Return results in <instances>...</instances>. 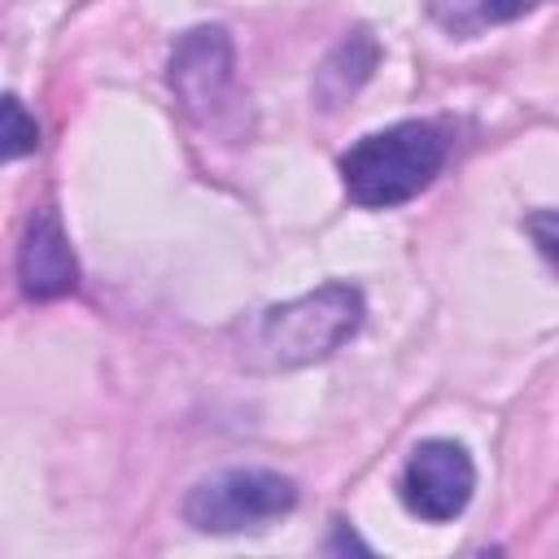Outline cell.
Masks as SVG:
<instances>
[{
  "label": "cell",
  "instance_id": "3",
  "mask_svg": "<svg viewBox=\"0 0 559 559\" xmlns=\"http://www.w3.org/2000/svg\"><path fill=\"white\" fill-rule=\"evenodd\" d=\"M297 507V485L266 467H227L197 480L183 498V520L197 533H253Z\"/></svg>",
  "mask_w": 559,
  "mask_h": 559
},
{
  "label": "cell",
  "instance_id": "2",
  "mask_svg": "<svg viewBox=\"0 0 559 559\" xmlns=\"http://www.w3.org/2000/svg\"><path fill=\"white\" fill-rule=\"evenodd\" d=\"M362 323V293L354 284H319L293 301L262 310L249 332V358L258 367L284 371L306 367L341 349Z\"/></svg>",
  "mask_w": 559,
  "mask_h": 559
},
{
  "label": "cell",
  "instance_id": "5",
  "mask_svg": "<svg viewBox=\"0 0 559 559\" xmlns=\"http://www.w3.org/2000/svg\"><path fill=\"white\" fill-rule=\"evenodd\" d=\"M227 79H231V39H227V31L197 26L175 44V52H170V87L192 114L214 109L223 87H227Z\"/></svg>",
  "mask_w": 559,
  "mask_h": 559
},
{
  "label": "cell",
  "instance_id": "6",
  "mask_svg": "<svg viewBox=\"0 0 559 559\" xmlns=\"http://www.w3.org/2000/svg\"><path fill=\"white\" fill-rule=\"evenodd\" d=\"M17 280H22V293L26 297H39V301H52V297L74 293L79 262L70 253V240H66L57 214L39 210L26 223V236H22V249H17Z\"/></svg>",
  "mask_w": 559,
  "mask_h": 559
},
{
  "label": "cell",
  "instance_id": "7",
  "mask_svg": "<svg viewBox=\"0 0 559 559\" xmlns=\"http://www.w3.org/2000/svg\"><path fill=\"white\" fill-rule=\"evenodd\" d=\"M542 4L546 0H432V22L454 39H472V35L515 22Z\"/></svg>",
  "mask_w": 559,
  "mask_h": 559
},
{
  "label": "cell",
  "instance_id": "4",
  "mask_svg": "<svg viewBox=\"0 0 559 559\" xmlns=\"http://www.w3.org/2000/svg\"><path fill=\"white\" fill-rule=\"evenodd\" d=\"M472 489H476V467L459 441H441V437L419 441L402 467V502L411 515L428 524H445L463 515Z\"/></svg>",
  "mask_w": 559,
  "mask_h": 559
},
{
  "label": "cell",
  "instance_id": "9",
  "mask_svg": "<svg viewBox=\"0 0 559 559\" xmlns=\"http://www.w3.org/2000/svg\"><path fill=\"white\" fill-rule=\"evenodd\" d=\"M524 231L533 236L537 253L559 271V210H533V214L524 218Z\"/></svg>",
  "mask_w": 559,
  "mask_h": 559
},
{
  "label": "cell",
  "instance_id": "8",
  "mask_svg": "<svg viewBox=\"0 0 559 559\" xmlns=\"http://www.w3.org/2000/svg\"><path fill=\"white\" fill-rule=\"evenodd\" d=\"M35 144H39L35 118L22 109L17 96H4V157H9V162H13V157H26V153H35Z\"/></svg>",
  "mask_w": 559,
  "mask_h": 559
},
{
  "label": "cell",
  "instance_id": "1",
  "mask_svg": "<svg viewBox=\"0 0 559 559\" xmlns=\"http://www.w3.org/2000/svg\"><path fill=\"white\" fill-rule=\"evenodd\" d=\"M445 131L428 118L393 122L384 131L362 135L345 157H341V183L354 205L362 210H389L411 197H419L437 170L445 166Z\"/></svg>",
  "mask_w": 559,
  "mask_h": 559
}]
</instances>
